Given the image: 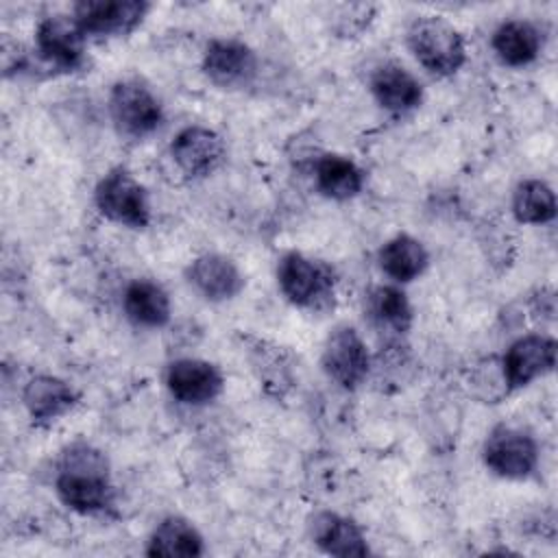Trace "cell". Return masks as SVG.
<instances>
[{
    "label": "cell",
    "mask_w": 558,
    "mask_h": 558,
    "mask_svg": "<svg viewBox=\"0 0 558 558\" xmlns=\"http://www.w3.org/2000/svg\"><path fill=\"white\" fill-rule=\"evenodd\" d=\"M54 493L63 506L85 517L111 510L116 488L107 456L83 440L68 445L57 464Z\"/></svg>",
    "instance_id": "1"
},
{
    "label": "cell",
    "mask_w": 558,
    "mask_h": 558,
    "mask_svg": "<svg viewBox=\"0 0 558 558\" xmlns=\"http://www.w3.org/2000/svg\"><path fill=\"white\" fill-rule=\"evenodd\" d=\"M405 41L418 65L434 76H451L466 63V41L462 33L438 15L412 20Z\"/></svg>",
    "instance_id": "2"
},
{
    "label": "cell",
    "mask_w": 558,
    "mask_h": 558,
    "mask_svg": "<svg viewBox=\"0 0 558 558\" xmlns=\"http://www.w3.org/2000/svg\"><path fill=\"white\" fill-rule=\"evenodd\" d=\"M277 286L294 307L325 310L336 294V272L323 259L288 251L277 262Z\"/></svg>",
    "instance_id": "3"
},
{
    "label": "cell",
    "mask_w": 558,
    "mask_h": 558,
    "mask_svg": "<svg viewBox=\"0 0 558 558\" xmlns=\"http://www.w3.org/2000/svg\"><path fill=\"white\" fill-rule=\"evenodd\" d=\"M94 205L109 222L126 229H146L153 218L146 187L122 166L100 177L94 187Z\"/></svg>",
    "instance_id": "4"
},
{
    "label": "cell",
    "mask_w": 558,
    "mask_h": 558,
    "mask_svg": "<svg viewBox=\"0 0 558 558\" xmlns=\"http://www.w3.org/2000/svg\"><path fill=\"white\" fill-rule=\"evenodd\" d=\"M109 118L116 131L131 140H142L155 133L163 122V105L157 94L137 78L113 83L107 98Z\"/></svg>",
    "instance_id": "5"
},
{
    "label": "cell",
    "mask_w": 558,
    "mask_h": 558,
    "mask_svg": "<svg viewBox=\"0 0 558 558\" xmlns=\"http://www.w3.org/2000/svg\"><path fill=\"white\" fill-rule=\"evenodd\" d=\"M538 458L541 451L536 438L530 432L506 423L495 425L482 445L484 466L501 480H527L534 475Z\"/></svg>",
    "instance_id": "6"
},
{
    "label": "cell",
    "mask_w": 558,
    "mask_h": 558,
    "mask_svg": "<svg viewBox=\"0 0 558 558\" xmlns=\"http://www.w3.org/2000/svg\"><path fill=\"white\" fill-rule=\"evenodd\" d=\"M323 373L342 390L360 388L373 373L371 351L353 325H336L323 342Z\"/></svg>",
    "instance_id": "7"
},
{
    "label": "cell",
    "mask_w": 558,
    "mask_h": 558,
    "mask_svg": "<svg viewBox=\"0 0 558 558\" xmlns=\"http://www.w3.org/2000/svg\"><path fill=\"white\" fill-rule=\"evenodd\" d=\"M144 0H81L72 7V17L81 33L89 37H124L148 15Z\"/></svg>",
    "instance_id": "8"
},
{
    "label": "cell",
    "mask_w": 558,
    "mask_h": 558,
    "mask_svg": "<svg viewBox=\"0 0 558 558\" xmlns=\"http://www.w3.org/2000/svg\"><path fill=\"white\" fill-rule=\"evenodd\" d=\"M87 37L72 15H48L35 28V52L39 61L59 72H74L85 63Z\"/></svg>",
    "instance_id": "9"
},
{
    "label": "cell",
    "mask_w": 558,
    "mask_h": 558,
    "mask_svg": "<svg viewBox=\"0 0 558 558\" xmlns=\"http://www.w3.org/2000/svg\"><path fill=\"white\" fill-rule=\"evenodd\" d=\"M201 68L214 85L222 89H242L255 81L259 72V59L248 44L218 37L207 44Z\"/></svg>",
    "instance_id": "10"
},
{
    "label": "cell",
    "mask_w": 558,
    "mask_h": 558,
    "mask_svg": "<svg viewBox=\"0 0 558 558\" xmlns=\"http://www.w3.org/2000/svg\"><path fill=\"white\" fill-rule=\"evenodd\" d=\"M163 381L174 401L194 408L216 401L225 388L222 371L203 357L172 360L166 366Z\"/></svg>",
    "instance_id": "11"
},
{
    "label": "cell",
    "mask_w": 558,
    "mask_h": 558,
    "mask_svg": "<svg viewBox=\"0 0 558 558\" xmlns=\"http://www.w3.org/2000/svg\"><path fill=\"white\" fill-rule=\"evenodd\" d=\"M170 157L183 174L203 179L222 166L227 144L218 131L203 124H187L172 137Z\"/></svg>",
    "instance_id": "12"
},
{
    "label": "cell",
    "mask_w": 558,
    "mask_h": 558,
    "mask_svg": "<svg viewBox=\"0 0 558 558\" xmlns=\"http://www.w3.org/2000/svg\"><path fill=\"white\" fill-rule=\"evenodd\" d=\"M183 275L187 286L209 303L231 301L246 286V279L240 266L229 255L214 253V251L196 255L185 266Z\"/></svg>",
    "instance_id": "13"
},
{
    "label": "cell",
    "mask_w": 558,
    "mask_h": 558,
    "mask_svg": "<svg viewBox=\"0 0 558 558\" xmlns=\"http://www.w3.org/2000/svg\"><path fill=\"white\" fill-rule=\"evenodd\" d=\"M556 366V340L547 333H525L501 355V368L510 392L545 377Z\"/></svg>",
    "instance_id": "14"
},
{
    "label": "cell",
    "mask_w": 558,
    "mask_h": 558,
    "mask_svg": "<svg viewBox=\"0 0 558 558\" xmlns=\"http://www.w3.org/2000/svg\"><path fill=\"white\" fill-rule=\"evenodd\" d=\"M368 87L375 102L392 116H405L423 102L421 81L397 61L377 65L371 74Z\"/></svg>",
    "instance_id": "15"
},
{
    "label": "cell",
    "mask_w": 558,
    "mask_h": 558,
    "mask_svg": "<svg viewBox=\"0 0 558 558\" xmlns=\"http://www.w3.org/2000/svg\"><path fill=\"white\" fill-rule=\"evenodd\" d=\"M78 401L72 384L57 375H35L24 384L22 405L35 425H50L65 416Z\"/></svg>",
    "instance_id": "16"
},
{
    "label": "cell",
    "mask_w": 558,
    "mask_h": 558,
    "mask_svg": "<svg viewBox=\"0 0 558 558\" xmlns=\"http://www.w3.org/2000/svg\"><path fill=\"white\" fill-rule=\"evenodd\" d=\"M310 536L316 547L329 556L349 558L371 554L364 530L353 519L338 512H316L310 519Z\"/></svg>",
    "instance_id": "17"
},
{
    "label": "cell",
    "mask_w": 558,
    "mask_h": 558,
    "mask_svg": "<svg viewBox=\"0 0 558 558\" xmlns=\"http://www.w3.org/2000/svg\"><path fill=\"white\" fill-rule=\"evenodd\" d=\"M366 314L373 327L386 333L388 342H399L414 323L412 303L397 283L375 286L366 296Z\"/></svg>",
    "instance_id": "18"
},
{
    "label": "cell",
    "mask_w": 558,
    "mask_h": 558,
    "mask_svg": "<svg viewBox=\"0 0 558 558\" xmlns=\"http://www.w3.org/2000/svg\"><path fill=\"white\" fill-rule=\"evenodd\" d=\"M495 57L508 68H523L538 59L543 50V33L530 20H504L490 37Z\"/></svg>",
    "instance_id": "19"
},
{
    "label": "cell",
    "mask_w": 558,
    "mask_h": 558,
    "mask_svg": "<svg viewBox=\"0 0 558 558\" xmlns=\"http://www.w3.org/2000/svg\"><path fill=\"white\" fill-rule=\"evenodd\" d=\"M124 316L144 329H159L170 323L172 303L166 288L153 279H133L122 294Z\"/></svg>",
    "instance_id": "20"
},
{
    "label": "cell",
    "mask_w": 558,
    "mask_h": 558,
    "mask_svg": "<svg viewBox=\"0 0 558 558\" xmlns=\"http://www.w3.org/2000/svg\"><path fill=\"white\" fill-rule=\"evenodd\" d=\"M377 264L388 279L401 286L418 279L427 270L429 251L418 238L410 233H397L379 246Z\"/></svg>",
    "instance_id": "21"
},
{
    "label": "cell",
    "mask_w": 558,
    "mask_h": 558,
    "mask_svg": "<svg viewBox=\"0 0 558 558\" xmlns=\"http://www.w3.org/2000/svg\"><path fill=\"white\" fill-rule=\"evenodd\" d=\"M205 554V538L198 527L181 517H163L150 532L146 541V556H168V558H194Z\"/></svg>",
    "instance_id": "22"
},
{
    "label": "cell",
    "mask_w": 558,
    "mask_h": 558,
    "mask_svg": "<svg viewBox=\"0 0 558 558\" xmlns=\"http://www.w3.org/2000/svg\"><path fill=\"white\" fill-rule=\"evenodd\" d=\"M364 170L344 155L325 153L314 161L316 190L331 201H351L364 187Z\"/></svg>",
    "instance_id": "23"
},
{
    "label": "cell",
    "mask_w": 558,
    "mask_h": 558,
    "mask_svg": "<svg viewBox=\"0 0 558 558\" xmlns=\"http://www.w3.org/2000/svg\"><path fill=\"white\" fill-rule=\"evenodd\" d=\"M510 209L521 225H547L556 218V194L541 179H523L512 192Z\"/></svg>",
    "instance_id": "24"
},
{
    "label": "cell",
    "mask_w": 558,
    "mask_h": 558,
    "mask_svg": "<svg viewBox=\"0 0 558 558\" xmlns=\"http://www.w3.org/2000/svg\"><path fill=\"white\" fill-rule=\"evenodd\" d=\"M469 386L471 395L482 403H499L501 399H506L510 395V388L501 368V357H482L469 373Z\"/></svg>",
    "instance_id": "25"
},
{
    "label": "cell",
    "mask_w": 558,
    "mask_h": 558,
    "mask_svg": "<svg viewBox=\"0 0 558 558\" xmlns=\"http://www.w3.org/2000/svg\"><path fill=\"white\" fill-rule=\"evenodd\" d=\"M340 11L342 13L336 17V31L342 37H355L373 20L375 7H371V4H344V7H340Z\"/></svg>",
    "instance_id": "26"
}]
</instances>
